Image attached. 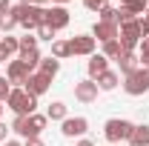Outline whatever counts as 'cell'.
Returning <instances> with one entry per match:
<instances>
[{
	"label": "cell",
	"instance_id": "cell-4",
	"mask_svg": "<svg viewBox=\"0 0 149 146\" xmlns=\"http://www.w3.org/2000/svg\"><path fill=\"white\" fill-rule=\"evenodd\" d=\"M43 23H46V9L37 6V3L35 6H26V17L20 20V26H23L26 32H32V29H40Z\"/></svg>",
	"mask_w": 149,
	"mask_h": 146
},
{
	"label": "cell",
	"instance_id": "cell-19",
	"mask_svg": "<svg viewBox=\"0 0 149 146\" xmlns=\"http://www.w3.org/2000/svg\"><path fill=\"white\" fill-rule=\"evenodd\" d=\"M95 83H97V89H100V92H109V89L118 86V74H115V72H103Z\"/></svg>",
	"mask_w": 149,
	"mask_h": 146
},
{
	"label": "cell",
	"instance_id": "cell-36",
	"mask_svg": "<svg viewBox=\"0 0 149 146\" xmlns=\"http://www.w3.org/2000/svg\"><path fill=\"white\" fill-rule=\"evenodd\" d=\"M0 140H6V126L0 123Z\"/></svg>",
	"mask_w": 149,
	"mask_h": 146
},
{
	"label": "cell",
	"instance_id": "cell-41",
	"mask_svg": "<svg viewBox=\"0 0 149 146\" xmlns=\"http://www.w3.org/2000/svg\"><path fill=\"white\" fill-rule=\"evenodd\" d=\"M0 115H3V106H0Z\"/></svg>",
	"mask_w": 149,
	"mask_h": 146
},
{
	"label": "cell",
	"instance_id": "cell-38",
	"mask_svg": "<svg viewBox=\"0 0 149 146\" xmlns=\"http://www.w3.org/2000/svg\"><path fill=\"white\" fill-rule=\"evenodd\" d=\"M77 146H95V143H92V140H80Z\"/></svg>",
	"mask_w": 149,
	"mask_h": 146
},
{
	"label": "cell",
	"instance_id": "cell-34",
	"mask_svg": "<svg viewBox=\"0 0 149 146\" xmlns=\"http://www.w3.org/2000/svg\"><path fill=\"white\" fill-rule=\"evenodd\" d=\"M26 146H43V140H40V138H29V140H26Z\"/></svg>",
	"mask_w": 149,
	"mask_h": 146
},
{
	"label": "cell",
	"instance_id": "cell-31",
	"mask_svg": "<svg viewBox=\"0 0 149 146\" xmlns=\"http://www.w3.org/2000/svg\"><path fill=\"white\" fill-rule=\"evenodd\" d=\"M132 20H138L132 12H126V9H118V26H123V23H132Z\"/></svg>",
	"mask_w": 149,
	"mask_h": 146
},
{
	"label": "cell",
	"instance_id": "cell-10",
	"mask_svg": "<svg viewBox=\"0 0 149 146\" xmlns=\"http://www.w3.org/2000/svg\"><path fill=\"white\" fill-rule=\"evenodd\" d=\"M29 74H32V72H29V69H26L20 60H12V63H9V69H6L9 83H20V89H23V83L29 80Z\"/></svg>",
	"mask_w": 149,
	"mask_h": 146
},
{
	"label": "cell",
	"instance_id": "cell-32",
	"mask_svg": "<svg viewBox=\"0 0 149 146\" xmlns=\"http://www.w3.org/2000/svg\"><path fill=\"white\" fill-rule=\"evenodd\" d=\"M138 29H141V40L149 37V17H138Z\"/></svg>",
	"mask_w": 149,
	"mask_h": 146
},
{
	"label": "cell",
	"instance_id": "cell-17",
	"mask_svg": "<svg viewBox=\"0 0 149 146\" xmlns=\"http://www.w3.org/2000/svg\"><path fill=\"white\" fill-rule=\"evenodd\" d=\"M57 72H60V60H57V57H43V60H40V74H46V77L52 80Z\"/></svg>",
	"mask_w": 149,
	"mask_h": 146
},
{
	"label": "cell",
	"instance_id": "cell-26",
	"mask_svg": "<svg viewBox=\"0 0 149 146\" xmlns=\"http://www.w3.org/2000/svg\"><path fill=\"white\" fill-rule=\"evenodd\" d=\"M100 23H118V9L103 6V9H100Z\"/></svg>",
	"mask_w": 149,
	"mask_h": 146
},
{
	"label": "cell",
	"instance_id": "cell-9",
	"mask_svg": "<svg viewBox=\"0 0 149 146\" xmlns=\"http://www.w3.org/2000/svg\"><path fill=\"white\" fill-rule=\"evenodd\" d=\"M69 49H72V55H95V37L77 35L69 40Z\"/></svg>",
	"mask_w": 149,
	"mask_h": 146
},
{
	"label": "cell",
	"instance_id": "cell-7",
	"mask_svg": "<svg viewBox=\"0 0 149 146\" xmlns=\"http://www.w3.org/2000/svg\"><path fill=\"white\" fill-rule=\"evenodd\" d=\"M49 83H52V80H49V77H46V74H40V72H32L29 74V80H26V83H23V89L29 92V95H43V92L49 89Z\"/></svg>",
	"mask_w": 149,
	"mask_h": 146
},
{
	"label": "cell",
	"instance_id": "cell-14",
	"mask_svg": "<svg viewBox=\"0 0 149 146\" xmlns=\"http://www.w3.org/2000/svg\"><path fill=\"white\" fill-rule=\"evenodd\" d=\"M15 52H20V46H17V37H0V60H9V57L15 55Z\"/></svg>",
	"mask_w": 149,
	"mask_h": 146
},
{
	"label": "cell",
	"instance_id": "cell-6",
	"mask_svg": "<svg viewBox=\"0 0 149 146\" xmlns=\"http://www.w3.org/2000/svg\"><path fill=\"white\" fill-rule=\"evenodd\" d=\"M46 26H52V29H63V26H69V12L63 9V6H49L46 9Z\"/></svg>",
	"mask_w": 149,
	"mask_h": 146
},
{
	"label": "cell",
	"instance_id": "cell-8",
	"mask_svg": "<svg viewBox=\"0 0 149 146\" xmlns=\"http://www.w3.org/2000/svg\"><path fill=\"white\" fill-rule=\"evenodd\" d=\"M118 23H95V29H92V35H95V40H100V43H109V40H118Z\"/></svg>",
	"mask_w": 149,
	"mask_h": 146
},
{
	"label": "cell",
	"instance_id": "cell-37",
	"mask_svg": "<svg viewBox=\"0 0 149 146\" xmlns=\"http://www.w3.org/2000/svg\"><path fill=\"white\" fill-rule=\"evenodd\" d=\"M20 3H23V6H35L37 0H20Z\"/></svg>",
	"mask_w": 149,
	"mask_h": 146
},
{
	"label": "cell",
	"instance_id": "cell-3",
	"mask_svg": "<svg viewBox=\"0 0 149 146\" xmlns=\"http://www.w3.org/2000/svg\"><path fill=\"white\" fill-rule=\"evenodd\" d=\"M123 89H126V95H143V92H149V69H138V72L126 74Z\"/></svg>",
	"mask_w": 149,
	"mask_h": 146
},
{
	"label": "cell",
	"instance_id": "cell-1",
	"mask_svg": "<svg viewBox=\"0 0 149 146\" xmlns=\"http://www.w3.org/2000/svg\"><path fill=\"white\" fill-rule=\"evenodd\" d=\"M9 109L15 112V115H23V117H29V115H35V106H37V97L35 95H29L26 89H12L9 95Z\"/></svg>",
	"mask_w": 149,
	"mask_h": 146
},
{
	"label": "cell",
	"instance_id": "cell-12",
	"mask_svg": "<svg viewBox=\"0 0 149 146\" xmlns=\"http://www.w3.org/2000/svg\"><path fill=\"white\" fill-rule=\"evenodd\" d=\"M118 66H120V72H123V74H132V72H138V69H141V60H138L135 52H120Z\"/></svg>",
	"mask_w": 149,
	"mask_h": 146
},
{
	"label": "cell",
	"instance_id": "cell-2",
	"mask_svg": "<svg viewBox=\"0 0 149 146\" xmlns=\"http://www.w3.org/2000/svg\"><path fill=\"white\" fill-rule=\"evenodd\" d=\"M132 129H135V123L123 120V117H112V120H106V126H103V135H106L109 143H118V140H129Z\"/></svg>",
	"mask_w": 149,
	"mask_h": 146
},
{
	"label": "cell",
	"instance_id": "cell-15",
	"mask_svg": "<svg viewBox=\"0 0 149 146\" xmlns=\"http://www.w3.org/2000/svg\"><path fill=\"white\" fill-rule=\"evenodd\" d=\"M17 60L26 66V69H29V72H35L37 66H40V60H43V57H40V52H37V49H29V52H20Z\"/></svg>",
	"mask_w": 149,
	"mask_h": 146
},
{
	"label": "cell",
	"instance_id": "cell-24",
	"mask_svg": "<svg viewBox=\"0 0 149 146\" xmlns=\"http://www.w3.org/2000/svg\"><path fill=\"white\" fill-rule=\"evenodd\" d=\"M120 52H123V49H120V43H118V40H109V43H103V57H109V60H118V57H120Z\"/></svg>",
	"mask_w": 149,
	"mask_h": 146
},
{
	"label": "cell",
	"instance_id": "cell-23",
	"mask_svg": "<svg viewBox=\"0 0 149 146\" xmlns=\"http://www.w3.org/2000/svg\"><path fill=\"white\" fill-rule=\"evenodd\" d=\"M120 9H126V12H132V15H143L146 0H120Z\"/></svg>",
	"mask_w": 149,
	"mask_h": 146
},
{
	"label": "cell",
	"instance_id": "cell-30",
	"mask_svg": "<svg viewBox=\"0 0 149 146\" xmlns=\"http://www.w3.org/2000/svg\"><path fill=\"white\" fill-rule=\"evenodd\" d=\"M9 15H12V17H15V20L20 23V20L26 17V6H23V3H17V6H12V9H9Z\"/></svg>",
	"mask_w": 149,
	"mask_h": 146
},
{
	"label": "cell",
	"instance_id": "cell-16",
	"mask_svg": "<svg viewBox=\"0 0 149 146\" xmlns=\"http://www.w3.org/2000/svg\"><path fill=\"white\" fill-rule=\"evenodd\" d=\"M129 143L132 146H149V126L143 123V126H135L129 135Z\"/></svg>",
	"mask_w": 149,
	"mask_h": 146
},
{
	"label": "cell",
	"instance_id": "cell-21",
	"mask_svg": "<svg viewBox=\"0 0 149 146\" xmlns=\"http://www.w3.org/2000/svg\"><path fill=\"white\" fill-rule=\"evenodd\" d=\"M69 55H72L69 40H55V43H52V57H57V60H60V57H69Z\"/></svg>",
	"mask_w": 149,
	"mask_h": 146
},
{
	"label": "cell",
	"instance_id": "cell-22",
	"mask_svg": "<svg viewBox=\"0 0 149 146\" xmlns=\"http://www.w3.org/2000/svg\"><path fill=\"white\" fill-rule=\"evenodd\" d=\"M46 117H49V120H66V103H60V100L52 103L49 112H46Z\"/></svg>",
	"mask_w": 149,
	"mask_h": 146
},
{
	"label": "cell",
	"instance_id": "cell-11",
	"mask_svg": "<svg viewBox=\"0 0 149 146\" xmlns=\"http://www.w3.org/2000/svg\"><path fill=\"white\" fill-rule=\"evenodd\" d=\"M86 126H89V123H86V117H66L60 132H63L66 138H77V135H83V132H86Z\"/></svg>",
	"mask_w": 149,
	"mask_h": 146
},
{
	"label": "cell",
	"instance_id": "cell-29",
	"mask_svg": "<svg viewBox=\"0 0 149 146\" xmlns=\"http://www.w3.org/2000/svg\"><path fill=\"white\" fill-rule=\"evenodd\" d=\"M37 35H40L37 40H52V43H55V29H52V26H46V23L37 29Z\"/></svg>",
	"mask_w": 149,
	"mask_h": 146
},
{
	"label": "cell",
	"instance_id": "cell-28",
	"mask_svg": "<svg viewBox=\"0 0 149 146\" xmlns=\"http://www.w3.org/2000/svg\"><path fill=\"white\" fill-rule=\"evenodd\" d=\"M9 95H12V83H9V77H0V103L9 100Z\"/></svg>",
	"mask_w": 149,
	"mask_h": 146
},
{
	"label": "cell",
	"instance_id": "cell-5",
	"mask_svg": "<svg viewBox=\"0 0 149 146\" xmlns=\"http://www.w3.org/2000/svg\"><path fill=\"white\" fill-rule=\"evenodd\" d=\"M97 83H95L92 77L89 80H80V83H74V97L80 100V103H95L97 100Z\"/></svg>",
	"mask_w": 149,
	"mask_h": 146
},
{
	"label": "cell",
	"instance_id": "cell-40",
	"mask_svg": "<svg viewBox=\"0 0 149 146\" xmlns=\"http://www.w3.org/2000/svg\"><path fill=\"white\" fill-rule=\"evenodd\" d=\"M52 3H69V0H52Z\"/></svg>",
	"mask_w": 149,
	"mask_h": 146
},
{
	"label": "cell",
	"instance_id": "cell-42",
	"mask_svg": "<svg viewBox=\"0 0 149 146\" xmlns=\"http://www.w3.org/2000/svg\"><path fill=\"white\" fill-rule=\"evenodd\" d=\"M146 9H149V0H146Z\"/></svg>",
	"mask_w": 149,
	"mask_h": 146
},
{
	"label": "cell",
	"instance_id": "cell-35",
	"mask_svg": "<svg viewBox=\"0 0 149 146\" xmlns=\"http://www.w3.org/2000/svg\"><path fill=\"white\" fill-rule=\"evenodd\" d=\"M9 9H12V6H9V0H0V15H6Z\"/></svg>",
	"mask_w": 149,
	"mask_h": 146
},
{
	"label": "cell",
	"instance_id": "cell-25",
	"mask_svg": "<svg viewBox=\"0 0 149 146\" xmlns=\"http://www.w3.org/2000/svg\"><path fill=\"white\" fill-rule=\"evenodd\" d=\"M17 46H20V52L37 49V37H32V35H23V37H17Z\"/></svg>",
	"mask_w": 149,
	"mask_h": 146
},
{
	"label": "cell",
	"instance_id": "cell-33",
	"mask_svg": "<svg viewBox=\"0 0 149 146\" xmlns=\"http://www.w3.org/2000/svg\"><path fill=\"white\" fill-rule=\"evenodd\" d=\"M86 3V9H92V12H100L103 6H106V0H83Z\"/></svg>",
	"mask_w": 149,
	"mask_h": 146
},
{
	"label": "cell",
	"instance_id": "cell-13",
	"mask_svg": "<svg viewBox=\"0 0 149 146\" xmlns=\"http://www.w3.org/2000/svg\"><path fill=\"white\" fill-rule=\"evenodd\" d=\"M103 72H109V57L92 55V60H89V77H92V80H97Z\"/></svg>",
	"mask_w": 149,
	"mask_h": 146
},
{
	"label": "cell",
	"instance_id": "cell-20",
	"mask_svg": "<svg viewBox=\"0 0 149 146\" xmlns=\"http://www.w3.org/2000/svg\"><path fill=\"white\" fill-rule=\"evenodd\" d=\"M12 129L17 132L20 138H26V140L32 138V132H29V117H23V115H17V117H15V123H12Z\"/></svg>",
	"mask_w": 149,
	"mask_h": 146
},
{
	"label": "cell",
	"instance_id": "cell-18",
	"mask_svg": "<svg viewBox=\"0 0 149 146\" xmlns=\"http://www.w3.org/2000/svg\"><path fill=\"white\" fill-rule=\"evenodd\" d=\"M46 123H49L46 115H37V112H35V115H29V132H32V138H37V135L46 129Z\"/></svg>",
	"mask_w": 149,
	"mask_h": 146
},
{
	"label": "cell",
	"instance_id": "cell-39",
	"mask_svg": "<svg viewBox=\"0 0 149 146\" xmlns=\"http://www.w3.org/2000/svg\"><path fill=\"white\" fill-rule=\"evenodd\" d=\"M6 146H20V143H17V140H6Z\"/></svg>",
	"mask_w": 149,
	"mask_h": 146
},
{
	"label": "cell",
	"instance_id": "cell-27",
	"mask_svg": "<svg viewBox=\"0 0 149 146\" xmlns=\"http://www.w3.org/2000/svg\"><path fill=\"white\" fill-rule=\"evenodd\" d=\"M15 26H17V20L12 17L9 12H6V15H0V32H12Z\"/></svg>",
	"mask_w": 149,
	"mask_h": 146
}]
</instances>
